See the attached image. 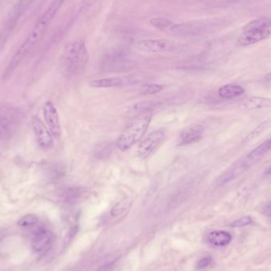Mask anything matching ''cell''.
<instances>
[{
  "instance_id": "cell-1",
  "label": "cell",
  "mask_w": 271,
  "mask_h": 271,
  "mask_svg": "<svg viewBox=\"0 0 271 271\" xmlns=\"http://www.w3.org/2000/svg\"><path fill=\"white\" fill-rule=\"evenodd\" d=\"M64 1L65 0H54L49 7L46 9V11L40 16L33 30L28 35L27 38L25 40L22 46H20L19 49L17 50L10 60L7 68L5 71L4 76L6 77L8 75H10L39 43L44 34H46V30L50 26V24L54 21L55 15L57 14L58 11Z\"/></svg>"
},
{
  "instance_id": "cell-2",
  "label": "cell",
  "mask_w": 271,
  "mask_h": 271,
  "mask_svg": "<svg viewBox=\"0 0 271 271\" xmlns=\"http://www.w3.org/2000/svg\"><path fill=\"white\" fill-rule=\"evenodd\" d=\"M89 60V53L86 42L83 39L75 40L63 48L59 59L63 73L71 75L83 71Z\"/></svg>"
},
{
  "instance_id": "cell-3",
  "label": "cell",
  "mask_w": 271,
  "mask_h": 271,
  "mask_svg": "<svg viewBox=\"0 0 271 271\" xmlns=\"http://www.w3.org/2000/svg\"><path fill=\"white\" fill-rule=\"evenodd\" d=\"M153 115V110L143 111L127 124L117 140L120 150H128L141 141L150 125Z\"/></svg>"
},
{
  "instance_id": "cell-4",
  "label": "cell",
  "mask_w": 271,
  "mask_h": 271,
  "mask_svg": "<svg viewBox=\"0 0 271 271\" xmlns=\"http://www.w3.org/2000/svg\"><path fill=\"white\" fill-rule=\"evenodd\" d=\"M134 62L127 56L124 52L113 51L106 55L102 62V69L107 72H120L131 70Z\"/></svg>"
},
{
  "instance_id": "cell-5",
  "label": "cell",
  "mask_w": 271,
  "mask_h": 271,
  "mask_svg": "<svg viewBox=\"0 0 271 271\" xmlns=\"http://www.w3.org/2000/svg\"><path fill=\"white\" fill-rule=\"evenodd\" d=\"M166 138L164 131L162 129L153 131L143 139L139 145L137 153L141 160H146L161 146Z\"/></svg>"
},
{
  "instance_id": "cell-6",
  "label": "cell",
  "mask_w": 271,
  "mask_h": 271,
  "mask_svg": "<svg viewBox=\"0 0 271 271\" xmlns=\"http://www.w3.org/2000/svg\"><path fill=\"white\" fill-rule=\"evenodd\" d=\"M139 51L149 54H162L173 51L175 44L166 39H143L136 43Z\"/></svg>"
},
{
  "instance_id": "cell-7",
  "label": "cell",
  "mask_w": 271,
  "mask_h": 271,
  "mask_svg": "<svg viewBox=\"0 0 271 271\" xmlns=\"http://www.w3.org/2000/svg\"><path fill=\"white\" fill-rule=\"evenodd\" d=\"M54 235L50 230L40 226L36 228L32 238V249L35 253H46L54 244Z\"/></svg>"
},
{
  "instance_id": "cell-8",
  "label": "cell",
  "mask_w": 271,
  "mask_h": 271,
  "mask_svg": "<svg viewBox=\"0 0 271 271\" xmlns=\"http://www.w3.org/2000/svg\"><path fill=\"white\" fill-rule=\"evenodd\" d=\"M44 117L46 120V126L50 129L53 137H59L61 133L59 114L57 109L52 102H47L44 106Z\"/></svg>"
},
{
  "instance_id": "cell-9",
  "label": "cell",
  "mask_w": 271,
  "mask_h": 271,
  "mask_svg": "<svg viewBox=\"0 0 271 271\" xmlns=\"http://www.w3.org/2000/svg\"><path fill=\"white\" fill-rule=\"evenodd\" d=\"M32 125L38 145L42 149H50L53 145V135L50 133V129L38 117H34Z\"/></svg>"
},
{
  "instance_id": "cell-10",
  "label": "cell",
  "mask_w": 271,
  "mask_h": 271,
  "mask_svg": "<svg viewBox=\"0 0 271 271\" xmlns=\"http://www.w3.org/2000/svg\"><path fill=\"white\" fill-rule=\"evenodd\" d=\"M139 78L136 75H125L118 77L107 78V79H95L90 83L91 87L96 88H109V87H122V86L133 84L139 81Z\"/></svg>"
},
{
  "instance_id": "cell-11",
  "label": "cell",
  "mask_w": 271,
  "mask_h": 271,
  "mask_svg": "<svg viewBox=\"0 0 271 271\" xmlns=\"http://www.w3.org/2000/svg\"><path fill=\"white\" fill-rule=\"evenodd\" d=\"M204 133V128L200 125H193L182 130L179 135L178 146H184L200 141Z\"/></svg>"
},
{
  "instance_id": "cell-12",
  "label": "cell",
  "mask_w": 271,
  "mask_h": 271,
  "mask_svg": "<svg viewBox=\"0 0 271 271\" xmlns=\"http://www.w3.org/2000/svg\"><path fill=\"white\" fill-rule=\"evenodd\" d=\"M271 31L270 29L262 30H250L244 31L243 34L238 38L237 44L240 46H249L263 40L267 39L271 36Z\"/></svg>"
},
{
  "instance_id": "cell-13",
  "label": "cell",
  "mask_w": 271,
  "mask_h": 271,
  "mask_svg": "<svg viewBox=\"0 0 271 271\" xmlns=\"http://www.w3.org/2000/svg\"><path fill=\"white\" fill-rule=\"evenodd\" d=\"M271 150V138L268 139L267 141L262 143L261 145H259L257 148L252 150L249 154L243 160L244 165L247 167H249L252 163L256 162L258 160H260L262 157H264L266 154H268Z\"/></svg>"
},
{
  "instance_id": "cell-14",
  "label": "cell",
  "mask_w": 271,
  "mask_h": 271,
  "mask_svg": "<svg viewBox=\"0 0 271 271\" xmlns=\"http://www.w3.org/2000/svg\"><path fill=\"white\" fill-rule=\"evenodd\" d=\"M16 116L14 111L5 107L0 110V129L5 135L10 134L16 122Z\"/></svg>"
},
{
  "instance_id": "cell-15",
  "label": "cell",
  "mask_w": 271,
  "mask_h": 271,
  "mask_svg": "<svg viewBox=\"0 0 271 271\" xmlns=\"http://www.w3.org/2000/svg\"><path fill=\"white\" fill-rule=\"evenodd\" d=\"M232 240L231 234L225 231H213L207 236L209 244L214 247H224Z\"/></svg>"
},
{
  "instance_id": "cell-16",
  "label": "cell",
  "mask_w": 271,
  "mask_h": 271,
  "mask_svg": "<svg viewBox=\"0 0 271 271\" xmlns=\"http://www.w3.org/2000/svg\"><path fill=\"white\" fill-rule=\"evenodd\" d=\"M199 27L193 24H173L168 29L169 33L174 35L190 36L199 33Z\"/></svg>"
},
{
  "instance_id": "cell-17",
  "label": "cell",
  "mask_w": 271,
  "mask_h": 271,
  "mask_svg": "<svg viewBox=\"0 0 271 271\" xmlns=\"http://www.w3.org/2000/svg\"><path fill=\"white\" fill-rule=\"evenodd\" d=\"M244 88L236 84H226L220 87L218 95L222 99H232L239 97L244 93Z\"/></svg>"
},
{
  "instance_id": "cell-18",
  "label": "cell",
  "mask_w": 271,
  "mask_h": 271,
  "mask_svg": "<svg viewBox=\"0 0 271 271\" xmlns=\"http://www.w3.org/2000/svg\"><path fill=\"white\" fill-rule=\"evenodd\" d=\"M247 168L248 167L244 165L243 161H241L240 163H236V164L232 166L229 170H227L224 174H222L220 178L218 179V185H223L226 182L232 180Z\"/></svg>"
},
{
  "instance_id": "cell-19",
  "label": "cell",
  "mask_w": 271,
  "mask_h": 271,
  "mask_svg": "<svg viewBox=\"0 0 271 271\" xmlns=\"http://www.w3.org/2000/svg\"><path fill=\"white\" fill-rule=\"evenodd\" d=\"M271 106V99L264 97H252L247 100L244 104V109L246 110L262 109Z\"/></svg>"
},
{
  "instance_id": "cell-20",
  "label": "cell",
  "mask_w": 271,
  "mask_h": 271,
  "mask_svg": "<svg viewBox=\"0 0 271 271\" xmlns=\"http://www.w3.org/2000/svg\"><path fill=\"white\" fill-rule=\"evenodd\" d=\"M271 26V18H260L254 20L246 25L244 31L268 30Z\"/></svg>"
},
{
  "instance_id": "cell-21",
  "label": "cell",
  "mask_w": 271,
  "mask_h": 271,
  "mask_svg": "<svg viewBox=\"0 0 271 271\" xmlns=\"http://www.w3.org/2000/svg\"><path fill=\"white\" fill-rule=\"evenodd\" d=\"M271 127V119H266L264 121H262L260 125L256 127V129L249 133V134L246 137L245 141L248 142V141H252L254 139H256V137H260V135L263 134L264 132L268 130Z\"/></svg>"
},
{
  "instance_id": "cell-22",
  "label": "cell",
  "mask_w": 271,
  "mask_h": 271,
  "mask_svg": "<svg viewBox=\"0 0 271 271\" xmlns=\"http://www.w3.org/2000/svg\"><path fill=\"white\" fill-rule=\"evenodd\" d=\"M131 204H132V201L130 198H124L113 206V209L111 210V216L113 217L121 216L130 208Z\"/></svg>"
},
{
  "instance_id": "cell-23",
  "label": "cell",
  "mask_w": 271,
  "mask_h": 271,
  "mask_svg": "<svg viewBox=\"0 0 271 271\" xmlns=\"http://www.w3.org/2000/svg\"><path fill=\"white\" fill-rule=\"evenodd\" d=\"M39 221L38 217L34 214H27L18 220V224L22 228H30L37 225Z\"/></svg>"
},
{
  "instance_id": "cell-24",
  "label": "cell",
  "mask_w": 271,
  "mask_h": 271,
  "mask_svg": "<svg viewBox=\"0 0 271 271\" xmlns=\"http://www.w3.org/2000/svg\"><path fill=\"white\" fill-rule=\"evenodd\" d=\"M150 24L160 30H167L173 23L170 20L165 18H153L150 20Z\"/></svg>"
},
{
  "instance_id": "cell-25",
  "label": "cell",
  "mask_w": 271,
  "mask_h": 271,
  "mask_svg": "<svg viewBox=\"0 0 271 271\" xmlns=\"http://www.w3.org/2000/svg\"><path fill=\"white\" fill-rule=\"evenodd\" d=\"M163 90V87L157 83H147L141 87V91L143 95H154Z\"/></svg>"
},
{
  "instance_id": "cell-26",
  "label": "cell",
  "mask_w": 271,
  "mask_h": 271,
  "mask_svg": "<svg viewBox=\"0 0 271 271\" xmlns=\"http://www.w3.org/2000/svg\"><path fill=\"white\" fill-rule=\"evenodd\" d=\"M252 219L251 217L246 216L238 219L232 222V224H230V226L232 228H240V227H244V226L249 225L252 224Z\"/></svg>"
},
{
  "instance_id": "cell-27",
  "label": "cell",
  "mask_w": 271,
  "mask_h": 271,
  "mask_svg": "<svg viewBox=\"0 0 271 271\" xmlns=\"http://www.w3.org/2000/svg\"><path fill=\"white\" fill-rule=\"evenodd\" d=\"M212 262L213 259L211 256H205V257L202 258V259L198 262L197 268L199 270L205 269V268H208L209 266L212 264Z\"/></svg>"
},
{
  "instance_id": "cell-28",
  "label": "cell",
  "mask_w": 271,
  "mask_h": 271,
  "mask_svg": "<svg viewBox=\"0 0 271 271\" xmlns=\"http://www.w3.org/2000/svg\"><path fill=\"white\" fill-rule=\"evenodd\" d=\"M264 214H265L266 216L271 217V202L268 203V204L264 207Z\"/></svg>"
},
{
  "instance_id": "cell-29",
  "label": "cell",
  "mask_w": 271,
  "mask_h": 271,
  "mask_svg": "<svg viewBox=\"0 0 271 271\" xmlns=\"http://www.w3.org/2000/svg\"><path fill=\"white\" fill-rule=\"evenodd\" d=\"M264 174L266 176L271 177V165L264 170Z\"/></svg>"
},
{
  "instance_id": "cell-30",
  "label": "cell",
  "mask_w": 271,
  "mask_h": 271,
  "mask_svg": "<svg viewBox=\"0 0 271 271\" xmlns=\"http://www.w3.org/2000/svg\"><path fill=\"white\" fill-rule=\"evenodd\" d=\"M265 79L266 80H267V81L271 82V73L268 74V75H266Z\"/></svg>"
}]
</instances>
